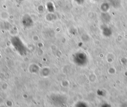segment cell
Wrapping results in <instances>:
<instances>
[{
    "label": "cell",
    "instance_id": "cell-4",
    "mask_svg": "<svg viewBox=\"0 0 127 107\" xmlns=\"http://www.w3.org/2000/svg\"><path fill=\"white\" fill-rule=\"evenodd\" d=\"M47 8L50 13H52L54 12V6L52 3H48L47 4Z\"/></svg>",
    "mask_w": 127,
    "mask_h": 107
},
{
    "label": "cell",
    "instance_id": "cell-7",
    "mask_svg": "<svg viewBox=\"0 0 127 107\" xmlns=\"http://www.w3.org/2000/svg\"><path fill=\"white\" fill-rule=\"evenodd\" d=\"M21 1H22V0H21Z\"/></svg>",
    "mask_w": 127,
    "mask_h": 107
},
{
    "label": "cell",
    "instance_id": "cell-1",
    "mask_svg": "<svg viewBox=\"0 0 127 107\" xmlns=\"http://www.w3.org/2000/svg\"><path fill=\"white\" fill-rule=\"evenodd\" d=\"M22 23L25 27H29L32 25L33 21L31 16L28 14H25L22 19Z\"/></svg>",
    "mask_w": 127,
    "mask_h": 107
},
{
    "label": "cell",
    "instance_id": "cell-5",
    "mask_svg": "<svg viewBox=\"0 0 127 107\" xmlns=\"http://www.w3.org/2000/svg\"><path fill=\"white\" fill-rule=\"evenodd\" d=\"M74 1L78 5H82L85 3V0H74Z\"/></svg>",
    "mask_w": 127,
    "mask_h": 107
},
{
    "label": "cell",
    "instance_id": "cell-2",
    "mask_svg": "<svg viewBox=\"0 0 127 107\" xmlns=\"http://www.w3.org/2000/svg\"><path fill=\"white\" fill-rule=\"evenodd\" d=\"M111 5L115 8H119L121 5L120 0H110Z\"/></svg>",
    "mask_w": 127,
    "mask_h": 107
},
{
    "label": "cell",
    "instance_id": "cell-6",
    "mask_svg": "<svg viewBox=\"0 0 127 107\" xmlns=\"http://www.w3.org/2000/svg\"><path fill=\"white\" fill-rule=\"evenodd\" d=\"M94 1H99V0H94Z\"/></svg>",
    "mask_w": 127,
    "mask_h": 107
},
{
    "label": "cell",
    "instance_id": "cell-3",
    "mask_svg": "<svg viewBox=\"0 0 127 107\" xmlns=\"http://www.w3.org/2000/svg\"><path fill=\"white\" fill-rule=\"evenodd\" d=\"M109 8H110V6L108 3H104L101 6V10L103 12H106L109 9Z\"/></svg>",
    "mask_w": 127,
    "mask_h": 107
}]
</instances>
